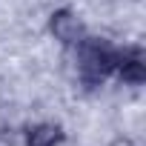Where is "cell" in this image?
I'll return each instance as SVG.
<instances>
[{"label":"cell","instance_id":"277c9868","mask_svg":"<svg viewBox=\"0 0 146 146\" xmlns=\"http://www.w3.org/2000/svg\"><path fill=\"white\" fill-rule=\"evenodd\" d=\"M63 140V129L54 123H37L26 132V146H57Z\"/></svg>","mask_w":146,"mask_h":146},{"label":"cell","instance_id":"5b68a950","mask_svg":"<svg viewBox=\"0 0 146 146\" xmlns=\"http://www.w3.org/2000/svg\"><path fill=\"white\" fill-rule=\"evenodd\" d=\"M0 146H15V135H12V129H0Z\"/></svg>","mask_w":146,"mask_h":146},{"label":"cell","instance_id":"6da1fadb","mask_svg":"<svg viewBox=\"0 0 146 146\" xmlns=\"http://www.w3.org/2000/svg\"><path fill=\"white\" fill-rule=\"evenodd\" d=\"M80 78L86 86H98L103 83L115 66H117V52H112L106 43H98V40H80Z\"/></svg>","mask_w":146,"mask_h":146},{"label":"cell","instance_id":"7a4b0ae2","mask_svg":"<svg viewBox=\"0 0 146 146\" xmlns=\"http://www.w3.org/2000/svg\"><path fill=\"white\" fill-rule=\"evenodd\" d=\"M49 29H52V35H54L60 43H66V46H78V43L86 37V26L72 15L69 9L54 12L52 20H49Z\"/></svg>","mask_w":146,"mask_h":146},{"label":"cell","instance_id":"3957f363","mask_svg":"<svg viewBox=\"0 0 146 146\" xmlns=\"http://www.w3.org/2000/svg\"><path fill=\"white\" fill-rule=\"evenodd\" d=\"M117 75L126 80V83H132V86H137V83H143L146 80V63H143V57H140V52H129V54H117Z\"/></svg>","mask_w":146,"mask_h":146}]
</instances>
